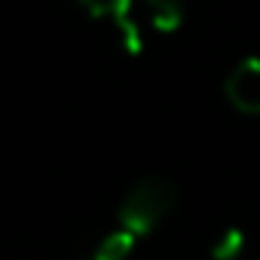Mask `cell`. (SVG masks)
I'll list each match as a JSON object with an SVG mask.
<instances>
[{
	"label": "cell",
	"instance_id": "obj_1",
	"mask_svg": "<svg viewBox=\"0 0 260 260\" xmlns=\"http://www.w3.org/2000/svg\"><path fill=\"white\" fill-rule=\"evenodd\" d=\"M175 205H178V187L169 178L147 175L125 190V196L116 208L113 226L125 230L128 236H135L141 242L175 211Z\"/></svg>",
	"mask_w": 260,
	"mask_h": 260
},
{
	"label": "cell",
	"instance_id": "obj_2",
	"mask_svg": "<svg viewBox=\"0 0 260 260\" xmlns=\"http://www.w3.org/2000/svg\"><path fill=\"white\" fill-rule=\"evenodd\" d=\"M77 7H80L89 19L110 25L113 37L119 40V49H122L125 55H132V58L144 55V46H147L144 37H147V34H144V28L138 25V19L132 16L135 0H77Z\"/></svg>",
	"mask_w": 260,
	"mask_h": 260
},
{
	"label": "cell",
	"instance_id": "obj_3",
	"mask_svg": "<svg viewBox=\"0 0 260 260\" xmlns=\"http://www.w3.org/2000/svg\"><path fill=\"white\" fill-rule=\"evenodd\" d=\"M226 104L242 116H260V55L242 58L223 80Z\"/></svg>",
	"mask_w": 260,
	"mask_h": 260
},
{
	"label": "cell",
	"instance_id": "obj_4",
	"mask_svg": "<svg viewBox=\"0 0 260 260\" xmlns=\"http://www.w3.org/2000/svg\"><path fill=\"white\" fill-rule=\"evenodd\" d=\"M132 16L138 19L144 34L150 31L156 37H169L181 31L187 10H184V0H135Z\"/></svg>",
	"mask_w": 260,
	"mask_h": 260
},
{
	"label": "cell",
	"instance_id": "obj_5",
	"mask_svg": "<svg viewBox=\"0 0 260 260\" xmlns=\"http://www.w3.org/2000/svg\"><path fill=\"white\" fill-rule=\"evenodd\" d=\"M135 248H138V239H135V236H128L125 230L113 226L110 233H104V236L86 251L83 260H132Z\"/></svg>",
	"mask_w": 260,
	"mask_h": 260
},
{
	"label": "cell",
	"instance_id": "obj_6",
	"mask_svg": "<svg viewBox=\"0 0 260 260\" xmlns=\"http://www.w3.org/2000/svg\"><path fill=\"white\" fill-rule=\"evenodd\" d=\"M245 248H248V239L239 226H230L223 230L214 245L208 248V260H245Z\"/></svg>",
	"mask_w": 260,
	"mask_h": 260
}]
</instances>
